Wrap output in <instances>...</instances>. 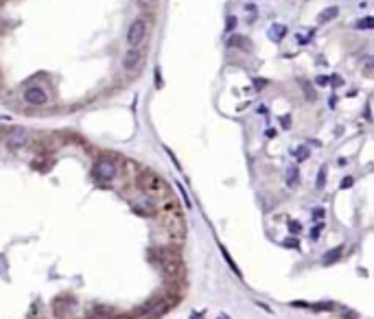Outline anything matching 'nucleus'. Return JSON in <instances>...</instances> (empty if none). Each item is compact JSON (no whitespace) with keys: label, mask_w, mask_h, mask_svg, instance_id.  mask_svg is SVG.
Masks as SVG:
<instances>
[{"label":"nucleus","mask_w":374,"mask_h":319,"mask_svg":"<svg viewBox=\"0 0 374 319\" xmlns=\"http://www.w3.org/2000/svg\"><path fill=\"white\" fill-rule=\"evenodd\" d=\"M138 186L147 192V195H151V197H162V195H166V192H169L166 182L162 180L160 175H156L153 171H149V168H147V171H140Z\"/></svg>","instance_id":"nucleus-1"},{"label":"nucleus","mask_w":374,"mask_h":319,"mask_svg":"<svg viewBox=\"0 0 374 319\" xmlns=\"http://www.w3.org/2000/svg\"><path fill=\"white\" fill-rule=\"evenodd\" d=\"M116 173H118V168H116L112 158H99L94 162V177L99 182H112L116 177Z\"/></svg>","instance_id":"nucleus-2"},{"label":"nucleus","mask_w":374,"mask_h":319,"mask_svg":"<svg viewBox=\"0 0 374 319\" xmlns=\"http://www.w3.org/2000/svg\"><path fill=\"white\" fill-rule=\"evenodd\" d=\"M144 37H147V22H144L142 18H136V20L129 24V29H127V44H129V48H138V46L142 44Z\"/></svg>","instance_id":"nucleus-3"},{"label":"nucleus","mask_w":374,"mask_h":319,"mask_svg":"<svg viewBox=\"0 0 374 319\" xmlns=\"http://www.w3.org/2000/svg\"><path fill=\"white\" fill-rule=\"evenodd\" d=\"M29 142V131L22 129V127H13L11 131L7 134V144L11 149H20Z\"/></svg>","instance_id":"nucleus-4"},{"label":"nucleus","mask_w":374,"mask_h":319,"mask_svg":"<svg viewBox=\"0 0 374 319\" xmlns=\"http://www.w3.org/2000/svg\"><path fill=\"white\" fill-rule=\"evenodd\" d=\"M24 101L29 103V105L40 107V105H46V103H48V96H46V92L42 90V88L31 86V88H26L24 90Z\"/></svg>","instance_id":"nucleus-5"},{"label":"nucleus","mask_w":374,"mask_h":319,"mask_svg":"<svg viewBox=\"0 0 374 319\" xmlns=\"http://www.w3.org/2000/svg\"><path fill=\"white\" fill-rule=\"evenodd\" d=\"M140 62H142V53H140L138 48H129L123 57V68L125 70H136L140 66Z\"/></svg>","instance_id":"nucleus-6"},{"label":"nucleus","mask_w":374,"mask_h":319,"mask_svg":"<svg viewBox=\"0 0 374 319\" xmlns=\"http://www.w3.org/2000/svg\"><path fill=\"white\" fill-rule=\"evenodd\" d=\"M134 210H136L138 214H144V217H153V214L158 212V208H156V204H153L151 199H140L134 204Z\"/></svg>","instance_id":"nucleus-7"},{"label":"nucleus","mask_w":374,"mask_h":319,"mask_svg":"<svg viewBox=\"0 0 374 319\" xmlns=\"http://www.w3.org/2000/svg\"><path fill=\"white\" fill-rule=\"evenodd\" d=\"M228 44H230V46H234V48H238V50H245V53L252 48L250 40H247V37H243V35H230Z\"/></svg>","instance_id":"nucleus-8"},{"label":"nucleus","mask_w":374,"mask_h":319,"mask_svg":"<svg viewBox=\"0 0 374 319\" xmlns=\"http://www.w3.org/2000/svg\"><path fill=\"white\" fill-rule=\"evenodd\" d=\"M284 35H287V26H284V24H278V22H276V24H272V29H269V37H272L274 42H280Z\"/></svg>","instance_id":"nucleus-9"},{"label":"nucleus","mask_w":374,"mask_h":319,"mask_svg":"<svg viewBox=\"0 0 374 319\" xmlns=\"http://www.w3.org/2000/svg\"><path fill=\"white\" fill-rule=\"evenodd\" d=\"M337 13H339V9H337V7H328V9H324V11L320 13V18H317V20H320L322 24H324V22L335 20V18H337Z\"/></svg>","instance_id":"nucleus-10"},{"label":"nucleus","mask_w":374,"mask_h":319,"mask_svg":"<svg viewBox=\"0 0 374 319\" xmlns=\"http://www.w3.org/2000/svg\"><path fill=\"white\" fill-rule=\"evenodd\" d=\"M341 247H335V250H330L328 254H324V258H322V262H324V265H333V262H337L339 258H341Z\"/></svg>","instance_id":"nucleus-11"},{"label":"nucleus","mask_w":374,"mask_h":319,"mask_svg":"<svg viewBox=\"0 0 374 319\" xmlns=\"http://www.w3.org/2000/svg\"><path fill=\"white\" fill-rule=\"evenodd\" d=\"M284 182H287V186H296L298 184V168L296 166L287 168V173H284Z\"/></svg>","instance_id":"nucleus-12"},{"label":"nucleus","mask_w":374,"mask_h":319,"mask_svg":"<svg viewBox=\"0 0 374 319\" xmlns=\"http://www.w3.org/2000/svg\"><path fill=\"white\" fill-rule=\"evenodd\" d=\"M136 2H138V7L142 9V11H153L156 4H158V0H136Z\"/></svg>","instance_id":"nucleus-13"},{"label":"nucleus","mask_w":374,"mask_h":319,"mask_svg":"<svg viewBox=\"0 0 374 319\" xmlns=\"http://www.w3.org/2000/svg\"><path fill=\"white\" fill-rule=\"evenodd\" d=\"M308 308H313V311H335V304H330V302H322V304H311Z\"/></svg>","instance_id":"nucleus-14"},{"label":"nucleus","mask_w":374,"mask_h":319,"mask_svg":"<svg viewBox=\"0 0 374 319\" xmlns=\"http://www.w3.org/2000/svg\"><path fill=\"white\" fill-rule=\"evenodd\" d=\"M326 186V166H322L320 168V173H317V188H324Z\"/></svg>","instance_id":"nucleus-15"},{"label":"nucleus","mask_w":374,"mask_h":319,"mask_svg":"<svg viewBox=\"0 0 374 319\" xmlns=\"http://www.w3.org/2000/svg\"><path fill=\"white\" fill-rule=\"evenodd\" d=\"M302 90L306 92V98H308V101H315V90L311 88V83H308V81H302Z\"/></svg>","instance_id":"nucleus-16"},{"label":"nucleus","mask_w":374,"mask_h":319,"mask_svg":"<svg viewBox=\"0 0 374 319\" xmlns=\"http://www.w3.org/2000/svg\"><path fill=\"white\" fill-rule=\"evenodd\" d=\"M372 24H374V20H372V18H363V20H359L354 26H357L359 31H361V29H372Z\"/></svg>","instance_id":"nucleus-17"},{"label":"nucleus","mask_w":374,"mask_h":319,"mask_svg":"<svg viewBox=\"0 0 374 319\" xmlns=\"http://www.w3.org/2000/svg\"><path fill=\"white\" fill-rule=\"evenodd\" d=\"M296 158L298 160H306L308 158V149L306 147H298L296 149Z\"/></svg>","instance_id":"nucleus-18"},{"label":"nucleus","mask_w":374,"mask_h":319,"mask_svg":"<svg viewBox=\"0 0 374 319\" xmlns=\"http://www.w3.org/2000/svg\"><path fill=\"white\" fill-rule=\"evenodd\" d=\"M322 229H324V223H322V225H315V228L311 229V238H313V241H317V238H320Z\"/></svg>","instance_id":"nucleus-19"},{"label":"nucleus","mask_w":374,"mask_h":319,"mask_svg":"<svg viewBox=\"0 0 374 319\" xmlns=\"http://www.w3.org/2000/svg\"><path fill=\"white\" fill-rule=\"evenodd\" d=\"M324 210H320V208H315L313 210V219H315V221H320V219H324Z\"/></svg>","instance_id":"nucleus-20"},{"label":"nucleus","mask_w":374,"mask_h":319,"mask_svg":"<svg viewBox=\"0 0 374 319\" xmlns=\"http://www.w3.org/2000/svg\"><path fill=\"white\" fill-rule=\"evenodd\" d=\"M289 229H291L293 234H298L302 228H300V223H298V221H291V223H289Z\"/></svg>","instance_id":"nucleus-21"},{"label":"nucleus","mask_w":374,"mask_h":319,"mask_svg":"<svg viewBox=\"0 0 374 319\" xmlns=\"http://www.w3.org/2000/svg\"><path fill=\"white\" fill-rule=\"evenodd\" d=\"M280 125H282L284 129H289L291 127V118H289V116H282V118H280Z\"/></svg>","instance_id":"nucleus-22"},{"label":"nucleus","mask_w":374,"mask_h":319,"mask_svg":"<svg viewBox=\"0 0 374 319\" xmlns=\"http://www.w3.org/2000/svg\"><path fill=\"white\" fill-rule=\"evenodd\" d=\"M291 306H296V308H308L311 304H308V302H300V299H298V302H291Z\"/></svg>","instance_id":"nucleus-23"},{"label":"nucleus","mask_w":374,"mask_h":319,"mask_svg":"<svg viewBox=\"0 0 374 319\" xmlns=\"http://www.w3.org/2000/svg\"><path fill=\"white\" fill-rule=\"evenodd\" d=\"M352 186V177H346L344 182H341V188H350Z\"/></svg>","instance_id":"nucleus-24"},{"label":"nucleus","mask_w":374,"mask_h":319,"mask_svg":"<svg viewBox=\"0 0 374 319\" xmlns=\"http://www.w3.org/2000/svg\"><path fill=\"white\" fill-rule=\"evenodd\" d=\"M328 77H317V86H328Z\"/></svg>","instance_id":"nucleus-25"},{"label":"nucleus","mask_w":374,"mask_h":319,"mask_svg":"<svg viewBox=\"0 0 374 319\" xmlns=\"http://www.w3.org/2000/svg\"><path fill=\"white\" fill-rule=\"evenodd\" d=\"M234 26H236V20H234V18H228V31L232 33V29H234Z\"/></svg>","instance_id":"nucleus-26"},{"label":"nucleus","mask_w":374,"mask_h":319,"mask_svg":"<svg viewBox=\"0 0 374 319\" xmlns=\"http://www.w3.org/2000/svg\"><path fill=\"white\" fill-rule=\"evenodd\" d=\"M284 245H287V247H298V241H293V238H291V241H284Z\"/></svg>","instance_id":"nucleus-27"},{"label":"nucleus","mask_w":374,"mask_h":319,"mask_svg":"<svg viewBox=\"0 0 374 319\" xmlns=\"http://www.w3.org/2000/svg\"><path fill=\"white\" fill-rule=\"evenodd\" d=\"M265 136H267V138H274V136H276V129H267V131H265Z\"/></svg>","instance_id":"nucleus-28"},{"label":"nucleus","mask_w":374,"mask_h":319,"mask_svg":"<svg viewBox=\"0 0 374 319\" xmlns=\"http://www.w3.org/2000/svg\"><path fill=\"white\" fill-rule=\"evenodd\" d=\"M190 319H204V315H202V313H199V315H197V313H193V315H190Z\"/></svg>","instance_id":"nucleus-29"},{"label":"nucleus","mask_w":374,"mask_h":319,"mask_svg":"<svg viewBox=\"0 0 374 319\" xmlns=\"http://www.w3.org/2000/svg\"><path fill=\"white\" fill-rule=\"evenodd\" d=\"M219 319H230V317H228V315H223V313H221V315H219Z\"/></svg>","instance_id":"nucleus-30"},{"label":"nucleus","mask_w":374,"mask_h":319,"mask_svg":"<svg viewBox=\"0 0 374 319\" xmlns=\"http://www.w3.org/2000/svg\"><path fill=\"white\" fill-rule=\"evenodd\" d=\"M0 2H2V0H0Z\"/></svg>","instance_id":"nucleus-31"}]
</instances>
